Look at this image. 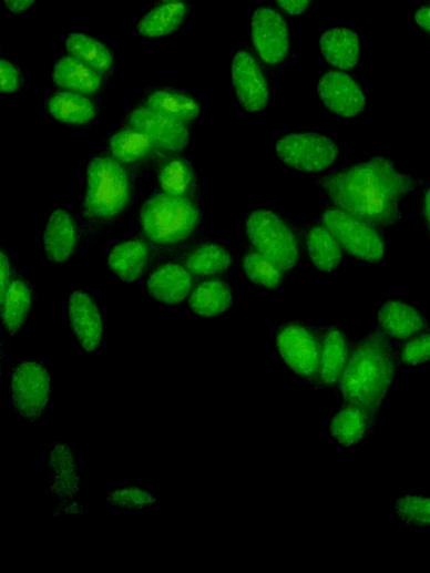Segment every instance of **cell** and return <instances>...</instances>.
<instances>
[{"instance_id":"cell-1","label":"cell","mask_w":430,"mask_h":573,"mask_svg":"<svg viewBox=\"0 0 430 573\" xmlns=\"http://www.w3.org/2000/svg\"><path fill=\"white\" fill-rule=\"evenodd\" d=\"M313 181L334 205L379 228H389L400 222L401 202L421 184L383 156L346 165Z\"/></svg>"},{"instance_id":"cell-2","label":"cell","mask_w":430,"mask_h":573,"mask_svg":"<svg viewBox=\"0 0 430 573\" xmlns=\"http://www.w3.org/2000/svg\"><path fill=\"white\" fill-rule=\"evenodd\" d=\"M141 178L106 151L90 160L81 205L85 242L103 236L124 218L135 204Z\"/></svg>"},{"instance_id":"cell-3","label":"cell","mask_w":430,"mask_h":573,"mask_svg":"<svg viewBox=\"0 0 430 573\" xmlns=\"http://www.w3.org/2000/svg\"><path fill=\"white\" fill-rule=\"evenodd\" d=\"M399 368L392 339L377 327L354 341L337 396L342 402L364 407L378 419Z\"/></svg>"},{"instance_id":"cell-4","label":"cell","mask_w":430,"mask_h":573,"mask_svg":"<svg viewBox=\"0 0 430 573\" xmlns=\"http://www.w3.org/2000/svg\"><path fill=\"white\" fill-rule=\"evenodd\" d=\"M202 219L198 202L160 191L144 199L139 213L141 235L157 255H173L194 244Z\"/></svg>"},{"instance_id":"cell-5","label":"cell","mask_w":430,"mask_h":573,"mask_svg":"<svg viewBox=\"0 0 430 573\" xmlns=\"http://www.w3.org/2000/svg\"><path fill=\"white\" fill-rule=\"evenodd\" d=\"M245 236L252 249L286 273L293 272L301 260L303 242L297 226L273 208L258 207L252 211L245 222Z\"/></svg>"},{"instance_id":"cell-6","label":"cell","mask_w":430,"mask_h":573,"mask_svg":"<svg viewBox=\"0 0 430 573\" xmlns=\"http://www.w3.org/2000/svg\"><path fill=\"white\" fill-rule=\"evenodd\" d=\"M325 328L288 320L275 334V347L284 365L316 391L325 390L320 382V356Z\"/></svg>"},{"instance_id":"cell-7","label":"cell","mask_w":430,"mask_h":573,"mask_svg":"<svg viewBox=\"0 0 430 573\" xmlns=\"http://www.w3.org/2000/svg\"><path fill=\"white\" fill-rule=\"evenodd\" d=\"M320 222L352 258L378 264L387 255V242L381 228L336 205H328L320 213Z\"/></svg>"},{"instance_id":"cell-8","label":"cell","mask_w":430,"mask_h":573,"mask_svg":"<svg viewBox=\"0 0 430 573\" xmlns=\"http://www.w3.org/2000/svg\"><path fill=\"white\" fill-rule=\"evenodd\" d=\"M275 150L286 166L307 174L330 170L340 156L334 140L311 132L286 134L276 142Z\"/></svg>"},{"instance_id":"cell-9","label":"cell","mask_w":430,"mask_h":573,"mask_svg":"<svg viewBox=\"0 0 430 573\" xmlns=\"http://www.w3.org/2000/svg\"><path fill=\"white\" fill-rule=\"evenodd\" d=\"M51 391V376L42 362L28 360L14 368L11 380L12 402L25 420L34 422L45 412Z\"/></svg>"},{"instance_id":"cell-10","label":"cell","mask_w":430,"mask_h":573,"mask_svg":"<svg viewBox=\"0 0 430 573\" xmlns=\"http://www.w3.org/2000/svg\"><path fill=\"white\" fill-rule=\"evenodd\" d=\"M122 126L144 133L168 155L185 152L192 141L190 125L168 119L142 104L124 112Z\"/></svg>"},{"instance_id":"cell-11","label":"cell","mask_w":430,"mask_h":573,"mask_svg":"<svg viewBox=\"0 0 430 573\" xmlns=\"http://www.w3.org/2000/svg\"><path fill=\"white\" fill-rule=\"evenodd\" d=\"M51 470L50 490L58 501L53 515H81L83 508L74 501L81 488L78 464L72 448L66 442H57L48 461Z\"/></svg>"},{"instance_id":"cell-12","label":"cell","mask_w":430,"mask_h":573,"mask_svg":"<svg viewBox=\"0 0 430 573\" xmlns=\"http://www.w3.org/2000/svg\"><path fill=\"white\" fill-rule=\"evenodd\" d=\"M322 104L340 119H355L366 110L367 99L357 79L338 70L322 74L317 82Z\"/></svg>"},{"instance_id":"cell-13","label":"cell","mask_w":430,"mask_h":573,"mask_svg":"<svg viewBox=\"0 0 430 573\" xmlns=\"http://www.w3.org/2000/svg\"><path fill=\"white\" fill-rule=\"evenodd\" d=\"M252 40L257 54L268 66H277L288 57L290 49L288 24L270 8H260L254 12Z\"/></svg>"},{"instance_id":"cell-14","label":"cell","mask_w":430,"mask_h":573,"mask_svg":"<svg viewBox=\"0 0 430 573\" xmlns=\"http://www.w3.org/2000/svg\"><path fill=\"white\" fill-rule=\"evenodd\" d=\"M232 81L240 105L250 113L265 110L270 100V88L258 60L246 50L232 62Z\"/></svg>"},{"instance_id":"cell-15","label":"cell","mask_w":430,"mask_h":573,"mask_svg":"<svg viewBox=\"0 0 430 573\" xmlns=\"http://www.w3.org/2000/svg\"><path fill=\"white\" fill-rule=\"evenodd\" d=\"M83 231L76 215L66 208L54 209L48 218L43 248L48 260L53 265H65L78 254Z\"/></svg>"},{"instance_id":"cell-16","label":"cell","mask_w":430,"mask_h":573,"mask_svg":"<svg viewBox=\"0 0 430 573\" xmlns=\"http://www.w3.org/2000/svg\"><path fill=\"white\" fill-rule=\"evenodd\" d=\"M105 149L116 161L142 176L150 164L158 165L170 156L147 135L127 127L108 136Z\"/></svg>"},{"instance_id":"cell-17","label":"cell","mask_w":430,"mask_h":573,"mask_svg":"<svg viewBox=\"0 0 430 573\" xmlns=\"http://www.w3.org/2000/svg\"><path fill=\"white\" fill-rule=\"evenodd\" d=\"M71 329L86 354L94 352L103 338V317L95 299L84 290H74L68 301Z\"/></svg>"},{"instance_id":"cell-18","label":"cell","mask_w":430,"mask_h":573,"mask_svg":"<svg viewBox=\"0 0 430 573\" xmlns=\"http://www.w3.org/2000/svg\"><path fill=\"white\" fill-rule=\"evenodd\" d=\"M195 277L178 262H166L151 270L147 293L158 303L177 306L186 301L195 287Z\"/></svg>"},{"instance_id":"cell-19","label":"cell","mask_w":430,"mask_h":573,"mask_svg":"<svg viewBox=\"0 0 430 573\" xmlns=\"http://www.w3.org/2000/svg\"><path fill=\"white\" fill-rule=\"evenodd\" d=\"M155 252L145 238H130L115 243L106 255V267L127 284H134L147 273Z\"/></svg>"},{"instance_id":"cell-20","label":"cell","mask_w":430,"mask_h":573,"mask_svg":"<svg viewBox=\"0 0 430 573\" xmlns=\"http://www.w3.org/2000/svg\"><path fill=\"white\" fill-rule=\"evenodd\" d=\"M354 341L348 331L338 325H329L322 334L320 356V382L336 395L349 364Z\"/></svg>"},{"instance_id":"cell-21","label":"cell","mask_w":430,"mask_h":573,"mask_svg":"<svg viewBox=\"0 0 430 573\" xmlns=\"http://www.w3.org/2000/svg\"><path fill=\"white\" fill-rule=\"evenodd\" d=\"M45 110L58 123L72 129H89L100 116V104L90 95L61 90L45 101Z\"/></svg>"},{"instance_id":"cell-22","label":"cell","mask_w":430,"mask_h":573,"mask_svg":"<svg viewBox=\"0 0 430 573\" xmlns=\"http://www.w3.org/2000/svg\"><path fill=\"white\" fill-rule=\"evenodd\" d=\"M160 192L171 196L199 201V182L193 163L181 154L170 155L157 165Z\"/></svg>"},{"instance_id":"cell-23","label":"cell","mask_w":430,"mask_h":573,"mask_svg":"<svg viewBox=\"0 0 430 573\" xmlns=\"http://www.w3.org/2000/svg\"><path fill=\"white\" fill-rule=\"evenodd\" d=\"M141 104L190 126L198 120L202 110L198 99L193 94L165 86L149 90Z\"/></svg>"},{"instance_id":"cell-24","label":"cell","mask_w":430,"mask_h":573,"mask_svg":"<svg viewBox=\"0 0 430 573\" xmlns=\"http://www.w3.org/2000/svg\"><path fill=\"white\" fill-rule=\"evenodd\" d=\"M182 264L194 277L211 278L229 273L235 259L225 245L207 239L192 244L185 252Z\"/></svg>"},{"instance_id":"cell-25","label":"cell","mask_w":430,"mask_h":573,"mask_svg":"<svg viewBox=\"0 0 430 573\" xmlns=\"http://www.w3.org/2000/svg\"><path fill=\"white\" fill-rule=\"evenodd\" d=\"M378 419L359 405L342 402L330 421V436L344 448L362 443L373 432Z\"/></svg>"},{"instance_id":"cell-26","label":"cell","mask_w":430,"mask_h":573,"mask_svg":"<svg viewBox=\"0 0 430 573\" xmlns=\"http://www.w3.org/2000/svg\"><path fill=\"white\" fill-rule=\"evenodd\" d=\"M378 327L390 339L399 342L426 330L428 321L411 304L401 299H390L378 311Z\"/></svg>"},{"instance_id":"cell-27","label":"cell","mask_w":430,"mask_h":573,"mask_svg":"<svg viewBox=\"0 0 430 573\" xmlns=\"http://www.w3.org/2000/svg\"><path fill=\"white\" fill-rule=\"evenodd\" d=\"M234 306V289L223 276L205 278L188 297L190 309L199 317H221Z\"/></svg>"},{"instance_id":"cell-28","label":"cell","mask_w":430,"mask_h":573,"mask_svg":"<svg viewBox=\"0 0 430 573\" xmlns=\"http://www.w3.org/2000/svg\"><path fill=\"white\" fill-rule=\"evenodd\" d=\"M54 84L66 91L96 95L104 86V78L72 55L61 57L53 66Z\"/></svg>"},{"instance_id":"cell-29","label":"cell","mask_w":430,"mask_h":573,"mask_svg":"<svg viewBox=\"0 0 430 573\" xmlns=\"http://www.w3.org/2000/svg\"><path fill=\"white\" fill-rule=\"evenodd\" d=\"M305 249L311 264L321 273H332L344 262V248L328 226L321 222L308 227Z\"/></svg>"},{"instance_id":"cell-30","label":"cell","mask_w":430,"mask_h":573,"mask_svg":"<svg viewBox=\"0 0 430 573\" xmlns=\"http://www.w3.org/2000/svg\"><path fill=\"white\" fill-rule=\"evenodd\" d=\"M35 304L37 294L33 286L24 277L18 276L6 294L0 296L2 320L8 334L14 336L21 331Z\"/></svg>"},{"instance_id":"cell-31","label":"cell","mask_w":430,"mask_h":573,"mask_svg":"<svg viewBox=\"0 0 430 573\" xmlns=\"http://www.w3.org/2000/svg\"><path fill=\"white\" fill-rule=\"evenodd\" d=\"M319 49L327 62L340 71H354L361 57L359 37L349 29H334L322 33Z\"/></svg>"},{"instance_id":"cell-32","label":"cell","mask_w":430,"mask_h":573,"mask_svg":"<svg viewBox=\"0 0 430 573\" xmlns=\"http://www.w3.org/2000/svg\"><path fill=\"white\" fill-rule=\"evenodd\" d=\"M70 55L93 69L103 78L110 76L116 65L113 50L101 41L83 33H71L65 41Z\"/></svg>"},{"instance_id":"cell-33","label":"cell","mask_w":430,"mask_h":573,"mask_svg":"<svg viewBox=\"0 0 430 573\" xmlns=\"http://www.w3.org/2000/svg\"><path fill=\"white\" fill-rule=\"evenodd\" d=\"M190 6L167 2L150 11L139 23L137 32L145 39H160L175 33L184 24Z\"/></svg>"},{"instance_id":"cell-34","label":"cell","mask_w":430,"mask_h":573,"mask_svg":"<svg viewBox=\"0 0 430 573\" xmlns=\"http://www.w3.org/2000/svg\"><path fill=\"white\" fill-rule=\"evenodd\" d=\"M242 268L247 279L256 286L277 290L286 278V272L274 262L257 253L248 250L242 262Z\"/></svg>"},{"instance_id":"cell-35","label":"cell","mask_w":430,"mask_h":573,"mask_svg":"<svg viewBox=\"0 0 430 573\" xmlns=\"http://www.w3.org/2000/svg\"><path fill=\"white\" fill-rule=\"evenodd\" d=\"M395 511L407 525L430 528V498L403 494L397 499Z\"/></svg>"},{"instance_id":"cell-36","label":"cell","mask_w":430,"mask_h":573,"mask_svg":"<svg viewBox=\"0 0 430 573\" xmlns=\"http://www.w3.org/2000/svg\"><path fill=\"white\" fill-rule=\"evenodd\" d=\"M400 367H416L430 362V330H422L396 346Z\"/></svg>"},{"instance_id":"cell-37","label":"cell","mask_w":430,"mask_h":573,"mask_svg":"<svg viewBox=\"0 0 430 573\" xmlns=\"http://www.w3.org/2000/svg\"><path fill=\"white\" fill-rule=\"evenodd\" d=\"M106 503L113 507L140 511L160 503V500L150 491L139 487L120 489L106 498Z\"/></svg>"},{"instance_id":"cell-38","label":"cell","mask_w":430,"mask_h":573,"mask_svg":"<svg viewBox=\"0 0 430 573\" xmlns=\"http://www.w3.org/2000/svg\"><path fill=\"white\" fill-rule=\"evenodd\" d=\"M23 73L8 59L0 60V91L3 94L18 93L23 86Z\"/></svg>"},{"instance_id":"cell-39","label":"cell","mask_w":430,"mask_h":573,"mask_svg":"<svg viewBox=\"0 0 430 573\" xmlns=\"http://www.w3.org/2000/svg\"><path fill=\"white\" fill-rule=\"evenodd\" d=\"M18 277L16 265L10 254L3 248L0 253V296H3L11 285V283Z\"/></svg>"},{"instance_id":"cell-40","label":"cell","mask_w":430,"mask_h":573,"mask_svg":"<svg viewBox=\"0 0 430 573\" xmlns=\"http://www.w3.org/2000/svg\"><path fill=\"white\" fill-rule=\"evenodd\" d=\"M313 0H276L278 8L289 17H300L310 8Z\"/></svg>"},{"instance_id":"cell-41","label":"cell","mask_w":430,"mask_h":573,"mask_svg":"<svg viewBox=\"0 0 430 573\" xmlns=\"http://www.w3.org/2000/svg\"><path fill=\"white\" fill-rule=\"evenodd\" d=\"M413 20L416 24L430 37V3L418 8Z\"/></svg>"},{"instance_id":"cell-42","label":"cell","mask_w":430,"mask_h":573,"mask_svg":"<svg viewBox=\"0 0 430 573\" xmlns=\"http://www.w3.org/2000/svg\"><path fill=\"white\" fill-rule=\"evenodd\" d=\"M37 0H4L7 9L14 16H21L30 10Z\"/></svg>"},{"instance_id":"cell-43","label":"cell","mask_w":430,"mask_h":573,"mask_svg":"<svg viewBox=\"0 0 430 573\" xmlns=\"http://www.w3.org/2000/svg\"><path fill=\"white\" fill-rule=\"evenodd\" d=\"M421 214L430 236V186H428L421 197Z\"/></svg>"},{"instance_id":"cell-44","label":"cell","mask_w":430,"mask_h":573,"mask_svg":"<svg viewBox=\"0 0 430 573\" xmlns=\"http://www.w3.org/2000/svg\"><path fill=\"white\" fill-rule=\"evenodd\" d=\"M164 3H167V2H181V0H163Z\"/></svg>"}]
</instances>
